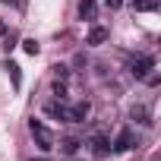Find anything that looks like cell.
Returning <instances> with one entry per match:
<instances>
[{
    "mask_svg": "<svg viewBox=\"0 0 161 161\" xmlns=\"http://www.w3.org/2000/svg\"><path fill=\"white\" fill-rule=\"evenodd\" d=\"M29 133H32V139H35L38 152H44V155H47V152H54V148H57L54 133H51V130H47V126H44L38 117H32V120H29Z\"/></svg>",
    "mask_w": 161,
    "mask_h": 161,
    "instance_id": "6da1fadb",
    "label": "cell"
},
{
    "mask_svg": "<svg viewBox=\"0 0 161 161\" xmlns=\"http://www.w3.org/2000/svg\"><path fill=\"white\" fill-rule=\"evenodd\" d=\"M139 145V136L133 133V126H123L114 139H111V155H126V152H133Z\"/></svg>",
    "mask_w": 161,
    "mask_h": 161,
    "instance_id": "7a4b0ae2",
    "label": "cell"
},
{
    "mask_svg": "<svg viewBox=\"0 0 161 161\" xmlns=\"http://www.w3.org/2000/svg\"><path fill=\"white\" fill-rule=\"evenodd\" d=\"M92 117V101L82 98V101H76V104H66V123H86Z\"/></svg>",
    "mask_w": 161,
    "mask_h": 161,
    "instance_id": "3957f363",
    "label": "cell"
},
{
    "mask_svg": "<svg viewBox=\"0 0 161 161\" xmlns=\"http://www.w3.org/2000/svg\"><path fill=\"white\" fill-rule=\"evenodd\" d=\"M89 145H92V155H95V158H108V155H111V136H108L104 130H95V133L89 136Z\"/></svg>",
    "mask_w": 161,
    "mask_h": 161,
    "instance_id": "277c9868",
    "label": "cell"
},
{
    "mask_svg": "<svg viewBox=\"0 0 161 161\" xmlns=\"http://www.w3.org/2000/svg\"><path fill=\"white\" fill-rule=\"evenodd\" d=\"M152 69H155V57H152V54H145V57H136V60L130 63V76H133V79H145Z\"/></svg>",
    "mask_w": 161,
    "mask_h": 161,
    "instance_id": "5b68a950",
    "label": "cell"
},
{
    "mask_svg": "<svg viewBox=\"0 0 161 161\" xmlns=\"http://www.w3.org/2000/svg\"><path fill=\"white\" fill-rule=\"evenodd\" d=\"M108 38H111V29H104V25H92V29L86 32V44H92V47L104 44Z\"/></svg>",
    "mask_w": 161,
    "mask_h": 161,
    "instance_id": "8992f818",
    "label": "cell"
},
{
    "mask_svg": "<svg viewBox=\"0 0 161 161\" xmlns=\"http://www.w3.org/2000/svg\"><path fill=\"white\" fill-rule=\"evenodd\" d=\"M79 148H82V139H79V136H66V139H60V155H63V158H76Z\"/></svg>",
    "mask_w": 161,
    "mask_h": 161,
    "instance_id": "52a82bcc",
    "label": "cell"
},
{
    "mask_svg": "<svg viewBox=\"0 0 161 161\" xmlns=\"http://www.w3.org/2000/svg\"><path fill=\"white\" fill-rule=\"evenodd\" d=\"M44 114L54 117V120H63V123H66V104L57 101V98H47V101H44Z\"/></svg>",
    "mask_w": 161,
    "mask_h": 161,
    "instance_id": "ba28073f",
    "label": "cell"
},
{
    "mask_svg": "<svg viewBox=\"0 0 161 161\" xmlns=\"http://www.w3.org/2000/svg\"><path fill=\"white\" fill-rule=\"evenodd\" d=\"M130 120H136L139 126H152V111L145 104H133L130 108Z\"/></svg>",
    "mask_w": 161,
    "mask_h": 161,
    "instance_id": "9c48e42d",
    "label": "cell"
},
{
    "mask_svg": "<svg viewBox=\"0 0 161 161\" xmlns=\"http://www.w3.org/2000/svg\"><path fill=\"white\" fill-rule=\"evenodd\" d=\"M95 16H98V0H79V19L95 22Z\"/></svg>",
    "mask_w": 161,
    "mask_h": 161,
    "instance_id": "30bf717a",
    "label": "cell"
},
{
    "mask_svg": "<svg viewBox=\"0 0 161 161\" xmlns=\"http://www.w3.org/2000/svg\"><path fill=\"white\" fill-rule=\"evenodd\" d=\"M130 7H133V13H155L161 7V0H130Z\"/></svg>",
    "mask_w": 161,
    "mask_h": 161,
    "instance_id": "8fae6325",
    "label": "cell"
},
{
    "mask_svg": "<svg viewBox=\"0 0 161 161\" xmlns=\"http://www.w3.org/2000/svg\"><path fill=\"white\" fill-rule=\"evenodd\" d=\"M51 76H54V82H69L73 73H69L66 63H54V66H51Z\"/></svg>",
    "mask_w": 161,
    "mask_h": 161,
    "instance_id": "7c38bea8",
    "label": "cell"
},
{
    "mask_svg": "<svg viewBox=\"0 0 161 161\" xmlns=\"http://www.w3.org/2000/svg\"><path fill=\"white\" fill-rule=\"evenodd\" d=\"M3 69H7V73H10V79H13V89H19V86H22V73H19V63L7 60V63H3Z\"/></svg>",
    "mask_w": 161,
    "mask_h": 161,
    "instance_id": "4fadbf2b",
    "label": "cell"
},
{
    "mask_svg": "<svg viewBox=\"0 0 161 161\" xmlns=\"http://www.w3.org/2000/svg\"><path fill=\"white\" fill-rule=\"evenodd\" d=\"M51 95H54L57 101L69 104V92H66V82H54V86H51Z\"/></svg>",
    "mask_w": 161,
    "mask_h": 161,
    "instance_id": "5bb4252c",
    "label": "cell"
},
{
    "mask_svg": "<svg viewBox=\"0 0 161 161\" xmlns=\"http://www.w3.org/2000/svg\"><path fill=\"white\" fill-rule=\"evenodd\" d=\"M22 51H25V54H32V57H35V54H38V51H41V44H38V41H35V38H25V41H22Z\"/></svg>",
    "mask_w": 161,
    "mask_h": 161,
    "instance_id": "9a60e30c",
    "label": "cell"
},
{
    "mask_svg": "<svg viewBox=\"0 0 161 161\" xmlns=\"http://www.w3.org/2000/svg\"><path fill=\"white\" fill-rule=\"evenodd\" d=\"M16 41H19V38H16V32H7V35H3V51L10 54V51L16 47Z\"/></svg>",
    "mask_w": 161,
    "mask_h": 161,
    "instance_id": "2e32d148",
    "label": "cell"
},
{
    "mask_svg": "<svg viewBox=\"0 0 161 161\" xmlns=\"http://www.w3.org/2000/svg\"><path fill=\"white\" fill-rule=\"evenodd\" d=\"M104 7L114 13V10H120V7H123V0H104Z\"/></svg>",
    "mask_w": 161,
    "mask_h": 161,
    "instance_id": "e0dca14e",
    "label": "cell"
},
{
    "mask_svg": "<svg viewBox=\"0 0 161 161\" xmlns=\"http://www.w3.org/2000/svg\"><path fill=\"white\" fill-rule=\"evenodd\" d=\"M3 3H7V7H19V10L25 7V3H22V0H3Z\"/></svg>",
    "mask_w": 161,
    "mask_h": 161,
    "instance_id": "ac0fdd59",
    "label": "cell"
},
{
    "mask_svg": "<svg viewBox=\"0 0 161 161\" xmlns=\"http://www.w3.org/2000/svg\"><path fill=\"white\" fill-rule=\"evenodd\" d=\"M7 32H10V25H7L3 19H0V35H7Z\"/></svg>",
    "mask_w": 161,
    "mask_h": 161,
    "instance_id": "d6986e66",
    "label": "cell"
}]
</instances>
